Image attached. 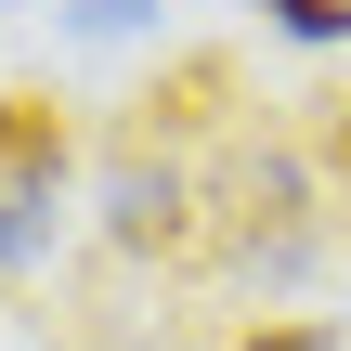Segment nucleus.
Instances as JSON below:
<instances>
[{"label": "nucleus", "mask_w": 351, "mask_h": 351, "mask_svg": "<svg viewBox=\"0 0 351 351\" xmlns=\"http://www.w3.org/2000/svg\"><path fill=\"white\" fill-rule=\"evenodd\" d=\"M208 247H221L234 274H300V261H313L300 169H287V156H234V169H221V221H208Z\"/></svg>", "instance_id": "1"}, {"label": "nucleus", "mask_w": 351, "mask_h": 351, "mask_svg": "<svg viewBox=\"0 0 351 351\" xmlns=\"http://www.w3.org/2000/svg\"><path fill=\"white\" fill-rule=\"evenodd\" d=\"M234 117V65L221 52H182L169 78H143V104L117 117V156H182L195 130H221Z\"/></svg>", "instance_id": "2"}, {"label": "nucleus", "mask_w": 351, "mask_h": 351, "mask_svg": "<svg viewBox=\"0 0 351 351\" xmlns=\"http://www.w3.org/2000/svg\"><path fill=\"white\" fill-rule=\"evenodd\" d=\"M52 169H65V104L0 91V195H52Z\"/></svg>", "instance_id": "3"}, {"label": "nucleus", "mask_w": 351, "mask_h": 351, "mask_svg": "<svg viewBox=\"0 0 351 351\" xmlns=\"http://www.w3.org/2000/svg\"><path fill=\"white\" fill-rule=\"evenodd\" d=\"M52 247V195H0V274H26Z\"/></svg>", "instance_id": "4"}, {"label": "nucleus", "mask_w": 351, "mask_h": 351, "mask_svg": "<svg viewBox=\"0 0 351 351\" xmlns=\"http://www.w3.org/2000/svg\"><path fill=\"white\" fill-rule=\"evenodd\" d=\"M261 26H287V39H351V0H261Z\"/></svg>", "instance_id": "5"}, {"label": "nucleus", "mask_w": 351, "mask_h": 351, "mask_svg": "<svg viewBox=\"0 0 351 351\" xmlns=\"http://www.w3.org/2000/svg\"><path fill=\"white\" fill-rule=\"evenodd\" d=\"M313 156H326V182H339V195H351V91H339V104H326V130H313Z\"/></svg>", "instance_id": "6"}, {"label": "nucleus", "mask_w": 351, "mask_h": 351, "mask_svg": "<svg viewBox=\"0 0 351 351\" xmlns=\"http://www.w3.org/2000/svg\"><path fill=\"white\" fill-rule=\"evenodd\" d=\"M234 351H326V326H261V339H234Z\"/></svg>", "instance_id": "7"}]
</instances>
